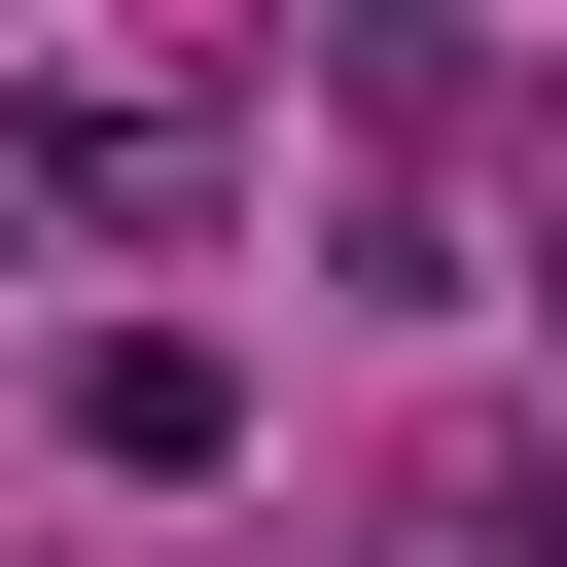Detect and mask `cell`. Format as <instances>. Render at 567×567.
<instances>
[{"label":"cell","mask_w":567,"mask_h":567,"mask_svg":"<svg viewBox=\"0 0 567 567\" xmlns=\"http://www.w3.org/2000/svg\"><path fill=\"white\" fill-rule=\"evenodd\" d=\"M0 248H213V106L177 71H0Z\"/></svg>","instance_id":"1"},{"label":"cell","mask_w":567,"mask_h":567,"mask_svg":"<svg viewBox=\"0 0 567 567\" xmlns=\"http://www.w3.org/2000/svg\"><path fill=\"white\" fill-rule=\"evenodd\" d=\"M71 461H106V496H213V461H248V354H213V319H71Z\"/></svg>","instance_id":"2"},{"label":"cell","mask_w":567,"mask_h":567,"mask_svg":"<svg viewBox=\"0 0 567 567\" xmlns=\"http://www.w3.org/2000/svg\"><path fill=\"white\" fill-rule=\"evenodd\" d=\"M425 532H496V567H567V461H461V496H425Z\"/></svg>","instance_id":"3"},{"label":"cell","mask_w":567,"mask_h":567,"mask_svg":"<svg viewBox=\"0 0 567 567\" xmlns=\"http://www.w3.org/2000/svg\"><path fill=\"white\" fill-rule=\"evenodd\" d=\"M532 319H567V248H532Z\"/></svg>","instance_id":"4"},{"label":"cell","mask_w":567,"mask_h":567,"mask_svg":"<svg viewBox=\"0 0 567 567\" xmlns=\"http://www.w3.org/2000/svg\"><path fill=\"white\" fill-rule=\"evenodd\" d=\"M425 567H496V532H425Z\"/></svg>","instance_id":"5"}]
</instances>
